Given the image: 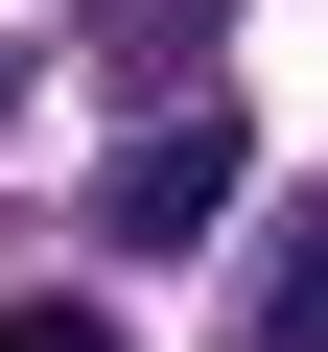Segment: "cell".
Listing matches in <instances>:
<instances>
[{
	"instance_id": "cell-1",
	"label": "cell",
	"mask_w": 328,
	"mask_h": 352,
	"mask_svg": "<svg viewBox=\"0 0 328 352\" xmlns=\"http://www.w3.org/2000/svg\"><path fill=\"white\" fill-rule=\"evenodd\" d=\"M211 212H235V118H164V141L117 164V235L164 258V235H211Z\"/></svg>"
},
{
	"instance_id": "cell-3",
	"label": "cell",
	"mask_w": 328,
	"mask_h": 352,
	"mask_svg": "<svg viewBox=\"0 0 328 352\" xmlns=\"http://www.w3.org/2000/svg\"><path fill=\"white\" fill-rule=\"evenodd\" d=\"M0 352H117V329H94V305H0Z\"/></svg>"
},
{
	"instance_id": "cell-2",
	"label": "cell",
	"mask_w": 328,
	"mask_h": 352,
	"mask_svg": "<svg viewBox=\"0 0 328 352\" xmlns=\"http://www.w3.org/2000/svg\"><path fill=\"white\" fill-rule=\"evenodd\" d=\"M235 352H328V212H281V235H258V305H235Z\"/></svg>"
}]
</instances>
